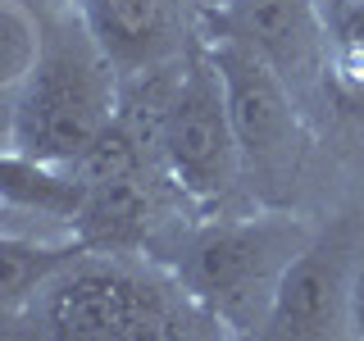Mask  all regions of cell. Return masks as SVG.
<instances>
[{"instance_id": "obj_1", "label": "cell", "mask_w": 364, "mask_h": 341, "mask_svg": "<svg viewBox=\"0 0 364 341\" xmlns=\"http://www.w3.org/2000/svg\"><path fill=\"white\" fill-rule=\"evenodd\" d=\"M114 114V55L96 37L87 9L46 18L37 60L9 109V151L46 168H73Z\"/></svg>"}, {"instance_id": "obj_2", "label": "cell", "mask_w": 364, "mask_h": 341, "mask_svg": "<svg viewBox=\"0 0 364 341\" xmlns=\"http://www.w3.org/2000/svg\"><path fill=\"white\" fill-rule=\"evenodd\" d=\"M82 255L37 296L46 341H205L210 328H223L187 287L109 255Z\"/></svg>"}, {"instance_id": "obj_3", "label": "cell", "mask_w": 364, "mask_h": 341, "mask_svg": "<svg viewBox=\"0 0 364 341\" xmlns=\"http://www.w3.org/2000/svg\"><path fill=\"white\" fill-rule=\"evenodd\" d=\"M314 227L291 214H255V219L210 223L187 242L182 287L210 310L228 332H259L282 273L296 264Z\"/></svg>"}, {"instance_id": "obj_4", "label": "cell", "mask_w": 364, "mask_h": 341, "mask_svg": "<svg viewBox=\"0 0 364 341\" xmlns=\"http://www.w3.org/2000/svg\"><path fill=\"white\" fill-rule=\"evenodd\" d=\"M159 159L173 187L196 205H219L242 173V151H237L223 82L210 55L187 60V73H178L173 105L159 132Z\"/></svg>"}, {"instance_id": "obj_5", "label": "cell", "mask_w": 364, "mask_h": 341, "mask_svg": "<svg viewBox=\"0 0 364 341\" xmlns=\"http://www.w3.org/2000/svg\"><path fill=\"white\" fill-rule=\"evenodd\" d=\"M205 55L223 82L228 123H232L237 151H242V168H255V173L291 168L296 151H301V119H296L291 87L250 45H242L228 32H214L205 41Z\"/></svg>"}, {"instance_id": "obj_6", "label": "cell", "mask_w": 364, "mask_h": 341, "mask_svg": "<svg viewBox=\"0 0 364 341\" xmlns=\"http://www.w3.org/2000/svg\"><path fill=\"white\" fill-rule=\"evenodd\" d=\"M360 250L346 232H314V242L282 273L273 305L259 323V341H355L350 282Z\"/></svg>"}, {"instance_id": "obj_7", "label": "cell", "mask_w": 364, "mask_h": 341, "mask_svg": "<svg viewBox=\"0 0 364 341\" xmlns=\"http://www.w3.org/2000/svg\"><path fill=\"white\" fill-rule=\"evenodd\" d=\"M214 14H219V32L250 45L291 91L328 73L323 0H228Z\"/></svg>"}, {"instance_id": "obj_8", "label": "cell", "mask_w": 364, "mask_h": 341, "mask_svg": "<svg viewBox=\"0 0 364 341\" xmlns=\"http://www.w3.org/2000/svg\"><path fill=\"white\" fill-rule=\"evenodd\" d=\"M77 242L87 250H123L136 246L151 227V187L146 173L132 178H114V182H87L82 187V205L73 214Z\"/></svg>"}, {"instance_id": "obj_9", "label": "cell", "mask_w": 364, "mask_h": 341, "mask_svg": "<svg viewBox=\"0 0 364 341\" xmlns=\"http://www.w3.org/2000/svg\"><path fill=\"white\" fill-rule=\"evenodd\" d=\"M82 242H37V237L0 232V314L37 305L46 282L82 255Z\"/></svg>"}, {"instance_id": "obj_10", "label": "cell", "mask_w": 364, "mask_h": 341, "mask_svg": "<svg viewBox=\"0 0 364 341\" xmlns=\"http://www.w3.org/2000/svg\"><path fill=\"white\" fill-rule=\"evenodd\" d=\"M328 68L346 91L364 96V0H323Z\"/></svg>"}, {"instance_id": "obj_11", "label": "cell", "mask_w": 364, "mask_h": 341, "mask_svg": "<svg viewBox=\"0 0 364 341\" xmlns=\"http://www.w3.org/2000/svg\"><path fill=\"white\" fill-rule=\"evenodd\" d=\"M41 23L18 0H0V96H18L23 77L37 60Z\"/></svg>"}, {"instance_id": "obj_12", "label": "cell", "mask_w": 364, "mask_h": 341, "mask_svg": "<svg viewBox=\"0 0 364 341\" xmlns=\"http://www.w3.org/2000/svg\"><path fill=\"white\" fill-rule=\"evenodd\" d=\"M159 0H87V18L114 55L119 45H141L155 28Z\"/></svg>"}, {"instance_id": "obj_13", "label": "cell", "mask_w": 364, "mask_h": 341, "mask_svg": "<svg viewBox=\"0 0 364 341\" xmlns=\"http://www.w3.org/2000/svg\"><path fill=\"white\" fill-rule=\"evenodd\" d=\"M350 323H355V341H364V250L355 259V282H350Z\"/></svg>"}, {"instance_id": "obj_14", "label": "cell", "mask_w": 364, "mask_h": 341, "mask_svg": "<svg viewBox=\"0 0 364 341\" xmlns=\"http://www.w3.org/2000/svg\"><path fill=\"white\" fill-rule=\"evenodd\" d=\"M223 341H259V337H255V332H228Z\"/></svg>"}, {"instance_id": "obj_15", "label": "cell", "mask_w": 364, "mask_h": 341, "mask_svg": "<svg viewBox=\"0 0 364 341\" xmlns=\"http://www.w3.org/2000/svg\"><path fill=\"white\" fill-rule=\"evenodd\" d=\"M205 5H210V9H223V5H228V0H205Z\"/></svg>"}, {"instance_id": "obj_16", "label": "cell", "mask_w": 364, "mask_h": 341, "mask_svg": "<svg viewBox=\"0 0 364 341\" xmlns=\"http://www.w3.org/2000/svg\"><path fill=\"white\" fill-rule=\"evenodd\" d=\"M0 210H5V200H0Z\"/></svg>"}]
</instances>
